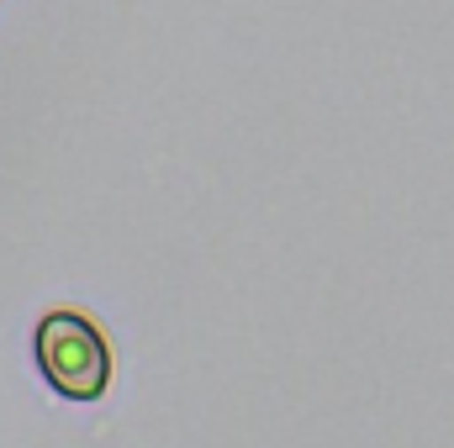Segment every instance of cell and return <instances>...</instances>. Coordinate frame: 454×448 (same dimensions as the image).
Here are the masks:
<instances>
[{"label": "cell", "mask_w": 454, "mask_h": 448, "mask_svg": "<svg viewBox=\"0 0 454 448\" xmlns=\"http://www.w3.org/2000/svg\"><path fill=\"white\" fill-rule=\"evenodd\" d=\"M32 359H37V375L48 380V390H59L64 401H101L112 385L106 337L80 312H48L32 333Z\"/></svg>", "instance_id": "cell-1"}]
</instances>
